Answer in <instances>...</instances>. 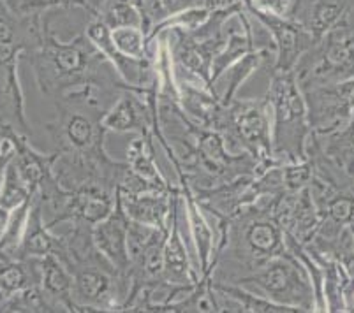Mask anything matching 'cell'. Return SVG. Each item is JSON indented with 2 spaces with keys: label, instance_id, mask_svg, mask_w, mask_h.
<instances>
[{
  "label": "cell",
  "instance_id": "obj_10",
  "mask_svg": "<svg viewBox=\"0 0 354 313\" xmlns=\"http://www.w3.org/2000/svg\"><path fill=\"white\" fill-rule=\"evenodd\" d=\"M178 187L182 190L185 224L189 227L192 247H194L196 269L199 273V278L212 276L210 267L214 263L215 250H217V232H215L210 217L194 198V192L189 187L187 180H178Z\"/></svg>",
  "mask_w": 354,
  "mask_h": 313
},
{
  "label": "cell",
  "instance_id": "obj_15",
  "mask_svg": "<svg viewBox=\"0 0 354 313\" xmlns=\"http://www.w3.org/2000/svg\"><path fill=\"white\" fill-rule=\"evenodd\" d=\"M308 150L319 153L344 176L354 180V115L342 129L328 134L310 135ZM307 150V151H308Z\"/></svg>",
  "mask_w": 354,
  "mask_h": 313
},
{
  "label": "cell",
  "instance_id": "obj_19",
  "mask_svg": "<svg viewBox=\"0 0 354 313\" xmlns=\"http://www.w3.org/2000/svg\"><path fill=\"white\" fill-rule=\"evenodd\" d=\"M270 60H275V48L272 46H263L257 48V50L250 51L247 53L245 57H241L234 66H231L230 74H227V83H226V90L221 95V102L222 104H227L236 97L238 90L241 88V85L256 73L259 67H263L265 64H268Z\"/></svg>",
  "mask_w": 354,
  "mask_h": 313
},
{
  "label": "cell",
  "instance_id": "obj_22",
  "mask_svg": "<svg viewBox=\"0 0 354 313\" xmlns=\"http://www.w3.org/2000/svg\"><path fill=\"white\" fill-rule=\"evenodd\" d=\"M34 199L35 193L28 199V201H25L24 205L18 206L16 209H12L8 231H6L4 238L0 240V254H2V256L16 257V252L20 248L25 236V231H27L28 217H30L32 206H34Z\"/></svg>",
  "mask_w": 354,
  "mask_h": 313
},
{
  "label": "cell",
  "instance_id": "obj_6",
  "mask_svg": "<svg viewBox=\"0 0 354 313\" xmlns=\"http://www.w3.org/2000/svg\"><path fill=\"white\" fill-rule=\"evenodd\" d=\"M231 285L241 287L277 305L288 306L292 312H315V294L310 276L304 264L289 250L272 257Z\"/></svg>",
  "mask_w": 354,
  "mask_h": 313
},
{
  "label": "cell",
  "instance_id": "obj_5",
  "mask_svg": "<svg viewBox=\"0 0 354 313\" xmlns=\"http://www.w3.org/2000/svg\"><path fill=\"white\" fill-rule=\"evenodd\" d=\"M212 131L218 132L233 153H247L257 162V174L281 164L273 155L272 113L266 97L238 99L222 104Z\"/></svg>",
  "mask_w": 354,
  "mask_h": 313
},
{
  "label": "cell",
  "instance_id": "obj_31",
  "mask_svg": "<svg viewBox=\"0 0 354 313\" xmlns=\"http://www.w3.org/2000/svg\"><path fill=\"white\" fill-rule=\"evenodd\" d=\"M353 306H354V299H353Z\"/></svg>",
  "mask_w": 354,
  "mask_h": 313
},
{
  "label": "cell",
  "instance_id": "obj_29",
  "mask_svg": "<svg viewBox=\"0 0 354 313\" xmlns=\"http://www.w3.org/2000/svg\"><path fill=\"white\" fill-rule=\"evenodd\" d=\"M11 209L4 208V206L0 205V240L4 238L6 231H8L9 220H11Z\"/></svg>",
  "mask_w": 354,
  "mask_h": 313
},
{
  "label": "cell",
  "instance_id": "obj_26",
  "mask_svg": "<svg viewBox=\"0 0 354 313\" xmlns=\"http://www.w3.org/2000/svg\"><path fill=\"white\" fill-rule=\"evenodd\" d=\"M15 144H12V140L9 137V131H8V137L2 141L0 144V187H2V180H4V173L6 167H8L9 160L12 159V155H15Z\"/></svg>",
  "mask_w": 354,
  "mask_h": 313
},
{
  "label": "cell",
  "instance_id": "obj_27",
  "mask_svg": "<svg viewBox=\"0 0 354 313\" xmlns=\"http://www.w3.org/2000/svg\"><path fill=\"white\" fill-rule=\"evenodd\" d=\"M164 8H166L167 16L169 15H175V12L183 11V9H189V8H194L198 6L196 0H162Z\"/></svg>",
  "mask_w": 354,
  "mask_h": 313
},
{
  "label": "cell",
  "instance_id": "obj_20",
  "mask_svg": "<svg viewBox=\"0 0 354 313\" xmlns=\"http://www.w3.org/2000/svg\"><path fill=\"white\" fill-rule=\"evenodd\" d=\"M111 43L115 50L134 60H150L156 57V41H148L143 27H118L111 28Z\"/></svg>",
  "mask_w": 354,
  "mask_h": 313
},
{
  "label": "cell",
  "instance_id": "obj_9",
  "mask_svg": "<svg viewBox=\"0 0 354 313\" xmlns=\"http://www.w3.org/2000/svg\"><path fill=\"white\" fill-rule=\"evenodd\" d=\"M249 16L256 19L263 30L268 32L275 48V60L270 70H295L298 60L317 43L314 35L292 18L265 12H249Z\"/></svg>",
  "mask_w": 354,
  "mask_h": 313
},
{
  "label": "cell",
  "instance_id": "obj_2",
  "mask_svg": "<svg viewBox=\"0 0 354 313\" xmlns=\"http://www.w3.org/2000/svg\"><path fill=\"white\" fill-rule=\"evenodd\" d=\"M284 250V227L272 209V196H265L227 222L224 245L212 273L214 282L234 283Z\"/></svg>",
  "mask_w": 354,
  "mask_h": 313
},
{
  "label": "cell",
  "instance_id": "obj_1",
  "mask_svg": "<svg viewBox=\"0 0 354 313\" xmlns=\"http://www.w3.org/2000/svg\"><path fill=\"white\" fill-rule=\"evenodd\" d=\"M24 58H27L34 70L41 93L50 97L51 101L90 85L117 90L133 88L122 79L85 32L62 39L44 23L43 37Z\"/></svg>",
  "mask_w": 354,
  "mask_h": 313
},
{
  "label": "cell",
  "instance_id": "obj_18",
  "mask_svg": "<svg viewBox=\"0 0 354 313\" xmlns=\"http://www.w3.org/2000/svg\"><path fill=\"white\" fill-rule=\"evenodd\" d=\"M59 247V234L53 229L48 227V224L44 222L39 198H37V192H35L27 231H25L24 241H21L20 248L16 252L15 259H43L46 256H57Z\"/></svg>",
  "mask_w": 354,
  "mask_h": 313
},
{
  "label": "cell",
  "instance_id": "obj_24",
  "mask_svg": "<svg viewBox=\"0 0 354 313\" xmlns=\"http://www.w3.org/2000/svg\"><path fill=\"white\" fill-rule=\"evenodd\" d=\"M131 2H133L134 8L140 12L143 30L147 32V35L167 16L162 0H131Z\"/></svg>",
  "mask_w": 354,
  "mask_h": 313
},
{
  "label": "cell",
  "instance_id": "obj_11",
  "mask_svg": "<svg viewBox=\"0 0 354 313\" xmlns=\"http://www.w3.org/2000/svg\"><path fill=\"white\" fill-rule=\"evenodd\" d=\"M183 208L182 190L175 198L173 205L169 231H167L166 243L162 252V278L175 285L191 287L199 282V273L196 269L192 254L189 252L187 243L182 236V225H180V213Z\"/></svg>",
  "mask_w": 354,
  "mask_h": 313
},
{
  "label": "cell",
  "instance_id": "obj_21",
  "mask_svg": "<svg viewBox=\"0 0 354 313\" xmlns=\"http://www.w3.org/2000/svg\"><path fill=\"white\" fill-rule=\"evenodd\" d=\"M109 28L118 27H143L141 16L131 0H101L95 9V15Z\"/></svg>",
  "mask_w": 354,
  "mask_h": 313
},
{
  "label": "cell",
  "instance_id": "obj_7",
  "mask_svg": "<svg viewBox=\"0 0 354 313\" xmlns=\"http://www.w3.org/2000/svg\"><path fill=\"white\" fill-rule=\"evenodd\" d=\"M301 90L354 77V23L344 19L314 44L295 67Z\"/></svg>",
  "mask_w": 354,
  "mask_h": 313
},
{
  "label": "cell",
  "instance_id": "obj_3",
  "mask_svg": "<svg viewBox=\"0 0 354 313\" xmlns=\"http://www.w3.org/2000/svg\"><path fill=\"white\" fill-rule=\"evenodd\" d=\"M44 32V16H27L8 0H0V125L30 137L32 127L25 113V95L18 66L37 46Z\"/></svg>",
  "mask_w": 354,
  "mask_h": 313
},
{
  "label": "cell",
  "instance_id": "obj_8",
  "mask_svg": "<svg viewBox=\"0 0 354 313\" xmlns=\"http://www.w3.org/2000/svg\"><path fill=\"white\" fill-rule=\"evenodd\" d=\"M308 122L314 134L339 131L354 115V77L304 90Z\"/></svg>",
  "mask_w": 354,
  "mask_h": 313
},
{
  "label": "cell",
  "instance_id": "obj_4",
  "mask_svg": "<svg viewBox=\"0 0 354 313\" xmlns=\"http://www.w3.org/2000/svg\"><path fill=\"white\" fill-rule=\"evenodd\" d=\"M265 97L272 113L275 159L286 164L307 160L312 129L304 90L295 70H272Z\"/></svg>",
  "mask_w": 354,
  "mask_h": 313
},
{
  "label": "cell",
  "instance_id": "obj_14",
  "mask_svg": "<svg viewBox=\"0 0 354 313\" xmlns=\"http://www.w3.org/2000/svg\"><path fill=\"white\" fill-rule=\"evenodd\" d=\"M353 0H296L292 19L321 41L330 30L349 18Z\"/></svg>",
  "mask_w": 354,
  "mask_h": 313
},
{
  "label": "cell",
  "instance_id": "obj_12",
  "mask_svg": "<svg viewBox=\"0 0 354 313\" xmlns=\"http://www.w3.org/2000/svg\"><path fill=\"white\" fill-rule=\"evenodd\" d=\"M178 192L180 187L175 185L167 190H148L138 193L117 192V196L129 220L167 231Z\"/></svg>",
  "mask_w": 354,
  "mask_h": 313
},
{
  "label": "cell",
  "instance_id": "obj_16",
  "mask_svg": "<svg viewBox=\"0 0 354 313\" xmlns=\"http://www.w3.org/2000/svg\"><path fill=\"white\" fill-rule=\"evenodd\" d=\"M39 287L50 312H78L73 299V275L57 256L41 259Z\"/></svg>",
  "mask_w": 354,
  "mask_h": 313
},
{
  "label": "cell",
  "instance_id": "obj_28",
  "mask_svg": "<svg viewBox=\"0 0 354 313\" xmlns=\"http://www.w3.org/2000/svg\"><path fill=\"white\" fill-rule=\"evenodd\" d=\"M43 4L46 6L48 11H51V9H71V8L83 9V0H43Z\"/></svg>",
  "mask_w": 354,
  "mask_h": 313
},
{
  "label": "cell",
  "instance_id": "obj_13",
  "mask_svg": "<svg viewBox=\"0 0 354 313\" xmlns=\"http://www.w3.org/2000/svg\"><path fill=\"white\" fill-rule=\"evenodd\" d=\"M127 231L129 218L124 209H122V205L117 196V205H115L113 211L92 227V238H94L97 250L122 275H129V266H131Z\"/></svg>",
  "mask_w": 354,
  "mask_h": 313
},
{
  "label": "cell",
  "instance_id": "obj_25",
  "mask_svg": "<svg viewBox=\"0 0 354 313\" xmlns=\"http://www.w3.org/2000/svg\"><path fill=\"white\" fill-rule=\"evenodd\" d=\"M247 12H265V15L292 18L296 0H243Z\"/></svg>",
  "mask_w": 354,
  "mask_h": 313
},
{
  "label": "cell",
  "instance_id": "obj_17",
  "mask_svg": "<svg viewBox=\"0 0 354 313\" xmlns=\"http://www.w3.org/2000/svg\"><path fill=\"white\" fill-rule=\"evenodd\" d=\"M125 162H127L129 169L133 171L136 176H140L141 180L150 183L153 189L167 190L175 187L167 182L164 174L160 173L156 159V137H153L152 132L136 134L133 140L129 141L127 148H125Z\"/></svg>",
  "mask_w": 354,
  "mask_h": 313
},
{
  "label": "cell",
  "instance_id": "obj_30",
  "mask_svg": "<svg viewBox=\"0 0 354 313\" xmlns=\"http://www.w3.org/2000/svg\"><path fill=\"white\" fill-rule=\"evenodd\" d=\"M349 231H351V236H353V247H354V225H349Z\"/></svg>",
  "mask_w": 354,
  "mask_h": 313
},
{
  "label": "cell",
  "instance_id": "obj_23",
  "mask_svg": "<svg viewBox=\"0 0 354 313\" xmlns=\"http://www.w3.org/2000/svg\"><path fill=\"white\" fill-rule=\"evenodd\" d=\"M34 193V190L21 178L20 171L16 169V166L12 164V159L9 160L8 167H6L4 180H2V187H0V205L12 211V209L24 205L25 201H28Z\"/></svg>",
  "mask_w": 354,
  "mask_h": 313
}]
</instances>
